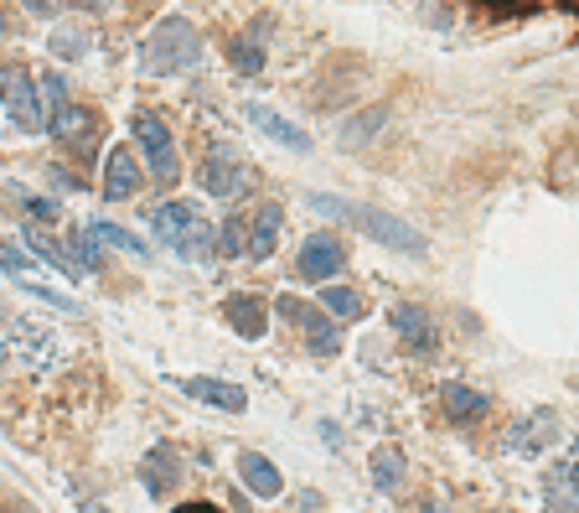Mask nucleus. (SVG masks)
Wrapping results in <instances>:
<instances>
[{"label":"nucleus","mask_w":579,"mask_h":513,"mask_svg":"<svg viewBox=\"0 0 579 513\" xmlns=\"http://www.w3.org/2000/svg\"><path fill=\"white\" fill-rule=\"evenodd\" d=\"M150 224H156L166 249H177L187 265H208L218 255V234H212L208 213L197 208V203H161Z\"/></svg>","instance_id":"1"},{"label":"nucleus","mask_w":579,"mask_h":513,"mask_svg":"<svg viewBox=\"0 0 579 513\" xmlns=\"http://www.w3.org/2000/svg\"><path fill=\"white\" fill-rule=\"evenodd\" d=\"M311 208L327 213V218H352L368 239L388 244V249H399V255H425V249H430L415 224H403V218H393V213H383V208H357V203H342V197H327V193H316Z\"/></svg>","instance_id":"2"},{"label":"nucleus","mask_w":579,"mask_h":513,"mask_svg":"<svg viewBox=\"0 0 579 513\" xmlns=\"http://www.w3.org/2000/svg\"><path fill=\"white\" fill-rule=\"evenodd\" d=\"M197 58H202V37H197V27L181 21V16H166L161 27H156V37L146 42V73L150 78L187 73Z\"/></svg>","instance_id":"3"},{"label":"nucleus","mask_w":579,"mask_h":513,"mask_svg":"<svg viewBox=\"0 0 579 513\" xmlns=\"http://www.w3.org/2000/svg\"><path fill=\"white\" fill-rule=\"evenodd\" d=\"M134 140H140V156L150 161V177L161 181V187H171V181H181V156H177V140H171V130H166L161 115H150V109H140L130 120Z\"/></svg>","instance_id":"4"},{"label":"nucleus","mask_w":579,"mask_h":513,"mask_svg":"<svg viewBox=\"0 0 579 513\" xmlns=\"http://www.w3.org/2000/svg\"><path fill=\"white\" fill-rule=\"evenodd\" d=\"M197 187L208 197H238L243 187H249V161H243V151L238 146H228V140H218L208 156H202V171H197Z\"/></svg>","instance_id":"5"},{"label":"nucleus","mask_w":579,"mask_h":513,"mask_svg":"<svg viewBox=\"0 0 579 513\" xmlns=\"http://www.w3.org/2000/svg\"><path fill=\"white\" fill-rule=\"evenodd\" d=\"M58 333H47L42 322H16L11 333H6V358L16 368H27V374H42L58 363Z\"/></svg>","instance_id":"6"},{"label":"nucleus","mask_w":579,"mask_h":513,"mask_svg":"<svg viewBox=\"0 0 579 513\" xmlns=\"http://www.w3.org/2000/svg\"><path fill=\"white\" fill-rule=\"evenodd\" d=\"M0 99H6V115L16 120V130H27L37 136L42 130V109H37V83H31L27 68H16V62H0Z\"/></svg>","instance_id":"7"},{"label":"nucleus","mask_w":579,"mask_h":513,"mask_svg":"<svg viewBox=\"0 0 579 513\" xmlns=\"http://www.w3.org/2000/svg\"><path fill=\"white\" fill-rule=\"evenodd\" d=\"M280 317L284 322H296L300 333H306V347H311L316 358H331L337 347H342V337H337V322L321 312V306H311V302H300V296H280Z\"/></svg>","instance_id":"8"},{"label":"nucleus","mask_w":579,"mask_h":513,"mask_svg":"<svg viewBox=\"0 0 579 513\" xmlns=\"http://www.w3.org/2000/svg\"><path fill=\"white\" fill-rule=\"evenodd\" d=\"M347 255H342V244L331 239V234H316V239L300 244V259H296V270L300 280H316V286H331L337 275H342Z\"/></svg>","instance_id":"9"},{"label":"nucleus","mask_w":579,"mask_h":513,"mask_svg":"<svg viewBox=\"0 0 579 513\" xmlns=\"http://www.w3.org/2000/svg\"><path fill=\"white\" fill-rule=\"evenodd\" d=\"M280 224H284L280 203H259L253 218H243V255H249L253 265H264V259L274 255V244H280Z\"/></svg>","instance_id":"10"},{"label":"nucleus","mask_w":579,"mask_h":513,"mask_svg":"<svg viewBox=\"0 0 579 513\" xmlns=\"http://www.w3.org/2000/svg\"><path fill=\"white\" fill-rule=\"evenodd\" d=\"M47 130L68 146V151L78 156H93V140H99V120H93L89 109H78V105H62L52 120H47Z\"/></svg>","instance_id":"11"},{"label":"nucleus","mask_w":579,"mask_h":513,"mask_svg":"<svg viewBox=\"0 0 579 513\" xmlns=\"http://www.w3.org/2000/svg\"><path fill=\"white\" fill-rule=\"evenodd\" d=\"M559 436H565V431H559V415H553V410H538V415H522V421L512 425L507 446L522 456H538V452H549Z\"/></svg>","instance_id":"12"},{"label":"nucleus","mask_w":579,"mask_h":513,"mask_svg":"<svg viewBox=\"0 0 579 513\" xmlns=\"http://www.w3.org/2000/svg\"><path fill=\"white\" fill-rule=\"evenodd\" d=\"M543 499L553 513H579V446L543 472Z\"/></svg>","instance_id":"13"},{"label":"nucleus","mask_w":579,"mask_h":513,"mask_svg":"<svg viewBox=\"0 0 579 513\" xmlns=\"http://www.w3.org/2000/svg\"><path fill=\"white\" fill-rule=\"evenodd\" d=\"M181 389L192 394V399H202V405H218V410H228V415H238V410L249 405V394L238 389V384H228V378L192 374V378H181Z\"/></svg>","instance_id":"14"},{"label":"nucleus","mask_w":579,"mask_h":513,"mask_svg":"<svg viewBox=\"0 0 579 513\" xmlns=\"http://www.w3.org/2000/svg\"><path fill=\"white\" fill-rule=\"evenodd\" d=\"M223 317H228V327H233L238 337H264L269 306L259 302V296H243V290H233V296L223 302Z\"/></svg>","instance_id":"15"},{"label":"nucleus","mask_w":579,"mask_h":513,"mask_svg":"<svg viewBox=\"0 0 579 513\" xmlns=\"http://www.w3.org/2000/svg\"><path fill=\"white\" fill-rule=\"evenodd\" d=\"M238 477H243V487H249L253 499H280V493H284V477L274 472V462L259 456V452L238 456Z\"/></svg>","instance_id":"16"},{"label":"nucleus","mask_w":579,"mask_h":513,"mask_svg":"<svg viewBox=\"0 0 579 513\" xmlns=\"http://www.w3.org/2000/svg\"><path fill=\"white\" fill-rule=\"evenodd\" d=\"M140 187H146V177H140V161H134L124 146H119V151H109V161H104V197H114V203H119V197H134Z\"/></svg>","instance_id":"17"},{"label":"nucleus","mask_w":579,"mask_h":513,"mask_svg":"<svg viewBox=\"0 0 579 513\" xmlns=\"http://www.w3.org/2000/svg\"><path fill=\"white\" fill-rule=\"evenodd\" d=\"M249 125H253V130H264L269 140H280V146H290V151H311V140H306V130H300V125H290L284 115H274L269 105H249Z\"/></svg>","instance_id":"18"},{"label":"nucleus","mask_w":579,"mask_h":513,"mask_svg":"<svg viewBox=\"0 0 579 513\" xmlns=\"http://www.w3.org/2000/svg\"><path fill=\"white\" fill-rule=\"evenodd\" d=\"M393 327H399V337L409 347H419V353L435 347V322L425 317V306H393Z\"/></svg>","instance_id":"19"},{"label":"nucleus","mask_w":579,"mask_h":513,"mask_svg":"<svg viewBox=\"0 0 579 513\" xmlns=\"http://www.w3.org/2000/svg\"><path fill=\"white\" fill-rule=\"evenodd\" d=\"M440 405H446L450 421H476V415H487V394L471 389V384H446Z\"/></svg>","instance_id":"20"},{"label":"nucleus","mask_w":579,"mask_h":513,"mask_svg":"<svg viewBox=\"0 0 579 513\" xmlns=\"http://www.w3.org/2000/svg\"><path fill=\"white\" fill-rule=\"evenodd\" d=\"M47 47H52V58L78 62V58H83V52L93 47V37H89V27H83V21H62V27L47 37Z\"/></svg>","instance_id":"21"},{"label":"nucleus","mask_w":579,"mask_h":513,"mask_svg":"<svg viewBox=\"0 0 579 513\" xmlns=\"http://www.w3.org/2000/svg\"><path fill=\"white\" fill-rule=\"evenodd\" d=\"M27 249H31V255H37V259H42V265H52V270H62V275H68V280H78V265H73V255H68L62 244H52V239H47V234H42V228H37V224L27 228Z\"/></svg>","instance_id":"22"},{"label":"nucleus","mask_w":579,"mask_h":513,"mask_svg":"<svg viewBox=\"0 0 579 513\" xmlns=\"http://www.w3.org/2000/svg\"><path fill=\"white\" fill-rule=\"evenodd\" d=\"M99 244H109V249H119V255H134V259H146V239H134L130 228H119V224H104V218H93V224H83Z\"/></svg>","instance_id":"23"},{"label":"nucleus","mask_w":579,"mask_h":513,"mask_svg":"<svg viewBox=\"0 0 579 513\" xmlns=\"http://www.w3.org/2000/svg\"><path fill=\"white\" fill-rule=\"evenodd\" d=\"M181 456L177 452H150V462H146V487L161 499V493H171L177 487V477H181Z\"/></svg>","instance_id":"24"},{"label":"nucleus","mask_w":579,"mask_h":513,"mask_svg":"<svg viewBox=\"0 0 579 513\" xmlns=\"http://www.w3.org/2000/svg\"><path fill=\"white\" fill-rule=\"evenodd\" d=\"M372 483L383 487V493H399V483H403V452L399 446H378V452H372Z\"/></svg>","instance_id":"25"},{"label":"nucleus","mask_w":579,"mask_h":513,"mask_svg":"<svg viewBox=\"0 0 579 513\" xmlns=\"http://www.w3.org/2000/svg\"><path fill=\"white\" fill-rule=\"evenodd\" d=\"M321 312H327L331 322H357L362 317V296H357L352 286H327L321 290Z\"/></svg>","instance_id":"26"},{"label":"nucleus","mask_w":579,"mask_h":513,"mask_svg":"<svg viewBox=\"0 0 579 513\" xmlns=\"http://www.w3.org/2000/svg\"><path fill=\"white\" fill-rule=\"evenodd\" d=\"M383 115H388L383 105H372V109H362L357 120H347L342 146H362V140H368V136H378V125H383Z\"/></svg>","instance_id":"27"},{"label":"nucleus","mask_w":579,"mask_h":513,"mask_svg":"<svg viewBox=\"0 0 579 513\" xmlns=\"http://www.w3.org/2000/svg\"><path fill=\"white\" fill-rule=\"evenodd\" d=\"M42 105H47V109H42V120H52V115H58L62 105H73V99H68V83H62L58 73H47V78H42Z\"/></svg>","instance_id":"28"},{"label":"nucleus","mask_w":579,"mask_h":513,"mask_svg":"<svg viewBox=\"0 0 579 513\" xmlns=\"http://www.w3.org/2000/svg\"><path fill=\"white\" fill-rule=\"evenodd\" d=\"M0 270H6V275H27V270H31V255L21 249V244H6V239H0Z\"/></svg>","instance_id":"29"},{"label":"nucleus","mask_w":579,"mask_h":513,"mask_svg":"<svg viewBox=\"0 0 579 513\" xmlns=\"http://www.w3.org/2000/svg\"><path fill=\"white\" fill-rule=\"evenodd\" d=\"M21 286H27V290H31V296H37V302H42V306H58V312H78V306H73V296H62V290H47L42 280H27V275H21Z\"/></svg>","instance_id":"30"},{"label":"nucleus","mask_w":579,"mask_h":513,"mask_svg":"<svg viewBox=\"0 0 579 513\" xmlns=\"http://www.w3.org/2000/svg\"><path fill=\"white\" fill-rule=\"evenodd\" d=\"M233 68H238V73H259V68H264V58H259V47L233 42Z\"/></svg>","instance_id":"31"},{"label":"nucleus","mask_w":579,"mask_h":513,"mask_svg":"<svg viewBox=\"0 0 579 513\" xmlns=\"http://www.w3.org/2000/svg\"><path fill=\"white\" fill-rule=\"evenodd\" d=\"M218 249H223V255H243V218H228Z\"/></svg>","instance_id":"32"},{"label":"nucleus","mask_w":579,"mask_h":513,"mask_svg":"<svg viewBox=\"0 0 579 513\" xmlns=\"http://www.w3.org/2000/svg\"><path fill=\"white\" fill-rule=\"evenodd\" d=\"M27 213H31V218H47V224H52V218H58V203H47V197H31Z\"/></svg>","instance_id":"33"},{"label":"nucleus","mask_w":579,"mask_h":513,"mask_svg":"<svg viewBox=\"0 0 579 513\" xmlns=\"http://www.w3.org/2000/svg\"><path fill=\"white\" fill-rule=\"evenodd\" d=\"M177 513H218V509H212V503H181Z\"/></svg>","instance_id":"34"},{"label":"nucleus","mask_w":579,"mask_h":513,"mask_svg":"<svg viewBox=\"0 0 579 513\" xmlns=\"http://www.w3.org/2000/svg\"><path fill=\"white\" fill-rule=\"evenodd\" d=\"M21 6H27L31 16H47V0H21Z\"/></svg>","instance_id":"35"},{"label":"nucleus","mask_w":579,"mask_h":513,"mask_svg":"<svg viewBox=\"0 0 579 513\" xmlns=\"http://www.w3.org/2000/svg\"><path fill=\"white\" fill-rule=\"evenodd\" d=\"M78 6H83V11H104L109 0H78Z\"/></svg>","instance_id":"36"},{"label":"nucleus","mask_w":579,"mask_h":513,"mask_svg":"<svg viewBox=\"0 0 579 513\" xmlns=\"http://www.w3.org/2000/svg\"><path fill=\"white\" fill-rule=\"evenodd\" d=\"M487 6H497V11H512V6H522V0H487Z\"/></svg>","instance_id":"37"},{"label":"nucleus","mask_w":579,"mask_h":513,"mask_svg":"<svg viewBox=\"0 0 579 513\" xmlns=\"http://www.w3.org/2000/svg\"><path fill=\"white\" fill-rule=\"evenodd\" d=\"M559 6H569V11H579V0H559Z\"/></svg>","instance_id":"38"}]
</instances>
